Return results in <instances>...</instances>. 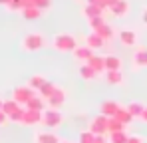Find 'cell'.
I'll return each mask as SVG.
<instances>
[{
  "instance_id": "cell-37",
  "label": "cell",
  "mask_w": 147,
  "mask_h": 143,
  "mask_svg": "<svg viewBox=\"0 0 147 143\" xmlns=\"http://www.w3.org/2000/svg\"><path fill=\"white\" fill-rule=\"evenodd\" d=\"M94 143H107V141H105V137H103V135H96Z\"/></svg>"
},
{
  "instance_id": "cell-36",
  "label": "cell",
  "mask_w": 147,
  "mask_h": 143,
  "mask_svg": "<svg viewBox=\"0 0 147 143\" xmlns=\"http://www.w3.org/2000/svg\"><path fill=\"white\" fill-rule=\"evenodd\" d=\"M117 2H119V0H105V6H107V8H113Z\"/></svg>"
},
{
  "instance_id": "cell-35",
  "label": "cell",
  "mask_w": 147,
  "mask_h": 143,
  "mask_svg": "<svg viewBox=\"0 0 147 143\" xmlns=\"http://www.w3.org/2000/svg\"><path fill=\"white\" fill-rule=\"evenodd\" d=\"M6 121H8V115H6V113H4V111L0 109V127H2V125H4Z\"/></svg>"
},
{
  "instance_id": "cell-30",
  "label": "cell",
  "mask_w": 147,
  "mask_h": 143,
  "mask_svg": "<svg viewBox=\"0 0 147 143\" xmlns=\"http://www.w3.org/2000/svg\"><path fill=\"white\" fill-rule=\"evenodd\" d=\"M94 139H96V135H94L90 129L80 133V143H94Z\"/></svg>"
},
{
  "instance_id": "cell-41",
  "label": "cell",
  "mask_w": 147,
  "mask_h": 143,
  "mask_svg": "<svg viewBox=\"0 0 147 143\" xmlns=\"http://www.w3.org/2000/svg\"><path fill=\"white\" fill-rule=\"evenodd\" d=\"M60 143H70V141H60Z\"/></svg>"
},
{
  "instance_id": "cell-15",
  "label": "cell",
  "mask_w": 147,
  "mask_h": 143,
  "mask_svg": "<svg viewBox=\"0 0 147 143\" xmlns=\"http://www.w3.org/2000/svg\"><path fill=\"white\" fill-rule=\"evenodd\" d=\"M86 44L92 48V50H94V48H98V50H99V48L105 46V40H103L101 36H98L96 32H92V34H88V38H86Z\"/></svg>"
},
{
  "instance_id": "cell-28",
  "label": "cell",
  "mask_w": 147,
  "mask_h": 143,
  "mask_svg": "<svg viewBox=\"0 0 147 143\" xmlns=\"http://www.w3.org/2000/svg\"><path fill=\"white\" fill-rule=\"evenodd\" d=\"M127 109H129V113H131L133 117H141V113H143L145 105H141L139 101H131V103L127 105Z\"/></svg>"
},
{
  "instance_id": "cell-19",
  "label": "cell",
  "mask_w": 147,
  "mask_h": 143,
  "mask_svg": "<svg viewBox=\"0 0 147 143\" xmlns=\"http://www.w3.org/2000/svg\"><path fill=\"white\" fill-rule=\"evenodd\" d=\"M88 66H92L94 70H96V74H101V72L105 70V58H101V56H92V60L88 62Z\"/></svg>"
},
{
  "instance_id": "cell-22",
  "label": "cell",
  "mask_w": 147,
  "mask_h": 143,
  "mask_svg": "<svg viewBox=\"0 0 147 143\" xmlns=\"http://www.w3.org/2000/svg\"><path fill=\"white\" fill-rule=\"evenodd\" d=\"M115 119H119L123 125H129V123L133 121V115L129 113V109H127V107H123V105H121V107L117 109V113H115Z\"/></svg>"
},
{
  "instance_id": "cell-2",
  "label": "cell",
  "mask_w": 147,
  "mask_h": 143,
  "mask_svg": "<svg viewBox=\"0 0 147 143\" xmlns=\"http://www.w3.org/2000/svg\"><path fill=\"white\" fill-rule=\"evenodd\" d=\"M44 48V36L38 34V32H32V34H26L22 38V50L24 52H38Z\"/></svg>"
},
{
  "instance_id": "cell-4",
  "label": "cell",
  "mask_w": 147,
  "mask_h": 143,
  "mask_svg": "<svg viewBox=\"0 0 147 143\" xmlns=\"http://www.w3.org/2000/svg\"><path fill=\"white\" fill-rule=\"evenodd\" d=\"M60 123H62V113H60V111L48 109V111L42 113V125H44V127L54 129V127H60Z\"/></svg>"
},
{
  "instance_id": "cell-33",
  "label": "cell",
  "mask_w": 147,
  "mask_h": 143,
  "mask_svg": "<svg viewBox=\"0 0 147 143\" xmlns=\"http://www.w3.org/2000/svg\"><path fill=\"white\" fill-rule=\"evenodd\" d=\"M34 6L40 8V10H44V8H50L52 6V0H34Z\"/></svg>"
},
{
  "instance_id": "cell-38",
  "label": "cell",
  "mask_w": 147,
  "mask_h": 143,
  "mask_svg": "<svg viewBox=\"0 0 147 143\" xmlns=\"http://www.w3.org/2000/svg\"><path fill=\"white\" fill-rule=\"evenodd\" d=\"M141 121L147 123V105H145V109H143V113H141Z\"/></svg>"
},
{
  "instance_id": "cell-8",
  "label": "cell",
  "mask_w": 147,
  "mask_h": 143,
  "mask_svg": "<svg viewBox=\"0 0 147 143\" xmlns=\"http://www.w3.org/2000/svg\"><path fill=\"white\" fill-rule=\"evenodd\" d=\"M133 66L135 68H147V48L137 46L133 52Z\"/></svg>"
},
{
  "instance_id": "cell-11",
  "label": "cell",
  "mask_w": 147,
  "mask_h": 143,
  "mask_svg": "<svg viewBox=\"0 0 147 143\" xmlns=\"http://www.w3.org/2000/svg\"><path fill=\"white\" fill-rule=\"evenodd\" d=\"M119 42H121L123 46L133 48L137 44V34H135L133 30H121V32H119Z\"/></svg>"
},
{
  "instance_id": "cell-12",
  "label": "cell",
  "mask_w": 147,
  "mask_h": 143,
  "mask_svg": "<svg viewBox=\"0 0 147 143\" xmlns=\"http://www.w3.org/2000/svg\"><path fill=\"white\" fill-rule=\"evenodd\" d=\"M119 107H121V105H119L117 101H103L101 107H99V111H101L105 117H115V113H117Z\"/></svg>"
},
{
  "instance_id": "cell-5",
  "label": "cell",
  "mask_w": 147,
  "mask_h": 143,
  "mask_svg": "<svg viewBox=\"0 0 147 143\" xmlns=\"http://www.w3.org/2000/svg\"><path fill=\"white\" fill-rule=\"evenodd\" d=\"M107 119L103 113H99L98 117H94L90 121V131L94 133V135H103V133H107Z\"/></svg>"
},
{
  "instance_id": "cell-39",
  "label": "cell",
  "mask_w": 147,
  "mask_h": 143,
  "mask_svg": "<svg viewBox=\"0 0 147 143\" xmlns=\"http://www.w3.org/2000/svg\"><path fill=\"white\" fill-rule=\"evenodd\" d=\"M141 18H143V22L147 24V8H145V10H143V12H141Z\"/></svg>"
},
{
  "instance_id": "cell-29",
  "label": "cell",
  "mask_w": 147,
  "mask_h": 143,
  "mask_svg": "<svg viewBox=\"0 0 147 143\" xmlns=\"http://www.w3.org/2000/svg\"><path fill=\"white\" fill-rule=\"evenodd\" d=\"M129 135L125 131H115V133H109V143H127Z\"/></svg>"
},
{
  "instance_id": "cell-27",
  "label": "cell",
  "mask_w": 147,
  "mask_h": 143,
  "mask_svg": "<svg viewBox=\"0 0 147 143\" xmlns=\"http://www.w3.org/2000/svg\"><path fill=\"white\" fill-rule=\"evenodd\" d=\"M123 125L119 119H115V117H109L107 119V133H115V131H123Z\"/></svg>"
},
{
  "instance_id": "cell-13",
  "label": "cell",
  "mask_w": 147,
  "mask_h": 143,
  "mask_svg": "<svg viewBox=\"0 0 147 143\" xmlns=\"http://www.w3.org/2000/svg\"><path fill=\"white\" fill-rule=\"evenodd\" d=\"M82 12H84V16H86L88 20H92V18H98V16H103V10L99 8L98 4H90V2L84 6V10H82Z\"/></svg>"
},
{
  "instance_id": "cell-14",
  "label": "cell",
  "mask_w": 147,
  "mask_h": 143,
  "mask_svg": "<svg viewBox=\"0 0 147 143\" xmlns=\"http://www.w3.org/2000/svg\"><path fill=\"white\" fill-rule=\"evenodd\" d=\"M111 10V14L113 16H117V18H123L127 12H129V0H119L113 8H109Z\"/></svg>"
},
{
  "instance_id": "cell-17",
  "label": "cell",
  "mask_w": 147,
  "mask_h": 143,
  "mask_svg": "<svg viewBox=\"0 0 147 143\" xmlns=\"http://www.w3.org/2000/svg\"><path fill=\"white\" fill-rule=\"evenodd\" d=\"M121 70V60L117 56H105V72H119Z\"/></svg>"
},
{
  "instance_id": "cell-18",
  "label": "cell",
  "mask_w": 147,
  "mask_h": 143,
  "mask_svg": "<svg viewBox=\"0 0 147 143\" xmlns=\"http://www.w3.org/2000/svg\"><path fill=\"white\" fill-rule=\"evenodd\" d=\"M18 109H20V103H18L16 99H12V97H10V99H4V103H2V111H4L8 117H10L14 111H18Z\"/></svg>"
},
{
  "instance_id": "cell-6",
  "label": "cell",
  "mask_w": 147,
  "mask_h": 143,
  "mask_svg": "<svg viewBox=\"0 0 147 143\" xmlns=\"http://www.w3.org/2000/svg\"><path fill=\"white\" fill-rule=\"evenodd\" d=\"M42 113L44 111H34V109H24V117H22V125H38L42 123Z\"/></svg>"
},
{
  "instance_id": "cell-26",
  "label": "cell",
  "mask_w": 147,
  "mask_h": 143,
  "mask_svg": "<svg viewBox=\"0 0 147 143\" xmlns=\"http://www.w3.org/2000/svg\"><path fill=\"white\" fill-rule=\"evenodd\" d=\"M105 80L111 86H121L123 84V76L121 72H105Z\"/></svg>"
},
{
  "instance_id": "cell-10",
  "label": "cell",
  "mask_w": 147,
  "mask_h": 143,
  "mask_svg": "<svg viewBox=\"0 0 147 143\" xmlns=\"http://www.w3.org/2000/svg\"><path fill=\"white\" fill-rule=\"evenodd\" d=\"M34 143H60V139L54 131H38L34 135Z\"/></svg>"
},
{
  "instance_id": "cell-1",
  "label": "cell",
  "mask_w": 147,
  "mask_h": 143,
  "mask_svg": "<svg viewBox=\"0 0 147 143\" xmlns=\"http://www.w3.org/2000/svg\"><path fill=\"white\" fill-rule=\"evenodd\" d=\"M52 46H54V50L66 54V52H74L78 48V42L72 34H56L54 40H52Z\"/></svg>"
},
{
  "instance_id": "cell-9",
  "label": "cell",
  "mask_w": 147,
  "mask_h": 143,
  "mask_svg": "<svg viewBox=\"0 0 147 143\" xmlns=\"http://www.w3.org/2000/svg\"><path fill=\"white\" fill-rule=\"evenodd\" d=\"M74 58L78 60V62H82V64H88L90 60H92V56H94V50L90 46H84V48H76L72 52Z\"/></svg>"
},
{
  "instance_id": "cell-40",
  "label": "cell",
  "mask_w": 147,
  "mask_h": 143,
  "mask_svg": "<svg viewBox=\"0 0 147 143\" xmlns=\"http://www.w3.org/2000/svg\"><path fill=\"white\" fill-rule=\"evenodd\" d=\"M2 103H4V99H0V109H2Z\"/></svg>"
},
{
  "instance_id": "cell-3",
  "label": "cell",
  "mask_w": 147,
  "mask_h": 143,
  "mask_svg": "<svg viewBox=\"0 0 147 143\" xmlns=\"http://www.w3.org/2000/svg\"><path fill=\"white\" fill-rule=\"evenodd\" d=\"M34 90L30 88V86H18V88H14V92H12V99H16L20 105H26L32 97H34Z\"/></svg>"
},
{
  "instance_id": "cell-25",
  "label": "cell",
  "mask_w": 147,
  "mask_h": 143,
  "mask_svg": "<svg viewBox=\"0 0 147 143\" xmlns=\"http://www.w3.org/2000/svg\"><path fill=\"white\" fill-rule=\"evenodd\" d=\"M94 32H96V34H98V36H101V38H103V40H105V42H107V40H111V38H113V28H111V26H109V24H103V26H99L98 30H94Z\"/></svg>"
},
{
  "instance_id": "cell-16",
  "label": "cell",
  "mask_w": 147,
  "mask_h": 143,
  "mask_svg": "<svg viewBox=\"0 0 147 143\" xmlns=\"http://www.w3.org/2000/svg\"><path fill=\"white\" fill-rule=\"evenodd\" d=\"M44 105H46V99L40 97V95H34L28 103H26V109H34V111H44Z\"/></svg>"
},
{
  "instance_id": "cell-31",
  "label": "cell",
  "mask_w": 147,
  "mask_h": 143,
  "mask_svg": "<svg viewBox=\"0 0 147 143\" xmlns=\"http://www.w3.org/2000/svg\"><path fill=\"white\" fill-rule=\"evenodd\" d=\"M22 117H24V109L20 107L18 111H14V113H12L8 119H10V121H14V123H22Z\"/></svg>"
},
{
  "instance_id": "cell-24",
  "label": "cell",
  "mask_w": 147,
  "mask_h": 143,
  "mask_svg": "<svg viewBox=\"0 0 147 143\" xmlns=\"http://www.w3.org/2000/svg\"><path fill=\"white\" fill-rule=\"evenodd\" d=\"M80 76H82V80H88V82H92L98 74H96V70L92 68V66H88V64H82L80 66Z\"/></svg>"
},
{
  "instance_id": "cell-32",
  "label": "cell",
  "mask_w": 147,
  "mask_h": 143,
  "mask_svg": "<svg viewBox=\"0 0 147 143\" xmlns=\"http://www.w3.org/2000/svg\"><path fill=\"white\" fill-rule=\"evenodd\" d=\"M105 20H103V16H98V18H92L90 20V26H92V30H98L99 26H103Z\"/></svg>"
},
{
  "instance_id": "cell-23",
  "label": "cell",
  "mask_w": 147,
  "mask_h": 143,
  "mask_svg": "<svg viewBox=\"0 0 147 143\" xmlns=\"http://www.w3.org/2000/svg\"><path fill=\"white\" fill-rule=\"evenodd\" d=\"M56 90H58V86H56V84H52V82H46V84H44V86L40 88V97H44V99L48 101L50 97H52V94H54Z\"/></svg>"
},
{
  "instance_id": "cell-21",
  "label": "cell",
  "mask_w": 147,
  "mask_h": 143,
  "mask_svg": "<svg viewBox=\"0 0 147 143\" xmlns=\"http://www.w3.org/2000/svg\"><path fill=\"white\" fill-rule=\"evenodd\" d=\"M46 82H48V80H46L44 76H40V74H34V76H32V78L28 80V86H30V88H32L34 92H36V90L40 92V88H42V86H44Z\"/></svg>"
},
{
  "instance_id": "cell-34",
  "label": "cell",
  "mask_w": 147,
  "mask_h": 143,
  "mask_svg": "<svg viewBox=\"0 0 147 143\" xmlns=\"http://www.w3.org/2000/svg\"><path fill=\"white\" fill-rule=\"evenodd\" d=\"M127 143H143V139H141L139 135H129V139H127Z\"/></svg>"
},
{
  "instance_id": "cell-7",
  "label": "cell",
  "mask_w": 147,
  "mask_h": 143,
  "mask_svg": "<svg viewBox=\"0 0 147 143\" xmlns=\"http://www.w3.org/2000/svg\"><path fill=\"white\" fill-rule=\"evenodd\" d=\"M64 101H66V92H64L62 88H58L46 103H48L50 109H58V107H62V105H64Z\"/></svg>"
},
{
  "instance_id": "cell-20",
  "label": "cell",
  "mask_w": 147,
  "mask_h": 143,
  "mask_svg": "<svg viewBox=\"0 0 147 143\" xmlns=\"http://www.w3.org/2000/svg\"><path fill=\"white\" fill-rule=\"evenodd\" d=\"M22 18H26V20H36V18H40L42 16V10L40 8H36V6H28V8H24L22 12Z\"/></svg>"
}]
</instances>
